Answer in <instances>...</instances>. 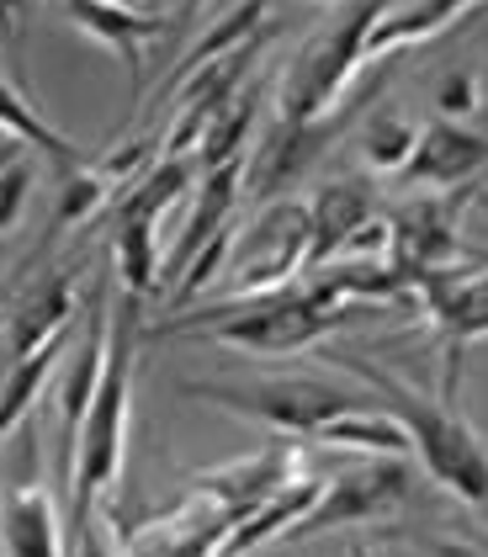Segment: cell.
<instances>
[{
    "mask_svg": "<svg viewBox=\"0 0 488 557\" xmlns=\"http://www.w3.org/2000/svg\"><path fill=\"white\" fill-rule=\"evenodd\" d=\"M261 22H266V0H245L239 11H228L218 27H213V33H208V38H202V44L191 48L176 70H171L165 96H176V90L186 86L197 70H208V64H218V59H228V53H239L245 44H255V27H261Z\"/></svg>",
    "mask_w": 488,
    "mask_h": 557,
    "instance_id": "obj_22",
    "label": "cell"
},
{
    "mask_svg": "<svg viewBox=\"0 0 488 557\" xmlns=\"http://www.w3.org/2000/svg\"><path fill=\"white\" fill-rule=\"evenodd\" d=\"M388 11H393V0H355L351 16L287 75L281 128H313L329 112H340V101L351 96V86L361 81V70H366V38H372V27Z\"/></svg>",
    "mask_w": 488,
    "mask_h": 557,
    "instance_id": "obj_5",
    "label": "cell"
},
{
    "mask_svg": "<svg viewBox=\"0 0 488 557\" xmlns=\"http://www.w3.org/2000/svg\"><path fill=\"white\" fill-rule=\"evenodd\" d=\"M488 165V138L462 123H430L420 128V144L409 154V165L399 171L403 186H425V191H451V186H467L473 175Z\"/></svg>",
    "mask_w": 488,
    "mask_h": 557,
    "instance_id": "obj_12",
    "label": "cell"
},
{
    "mask_svg": "<svg viewBox=\"0 0 488 557\" xmlns=\"http://www.w3.org/2000/svg\"><path fill=\"white\" fill-rule=\"evenodd\" d=\"M27 11H33V0H0V44L11 53V64L22 70V33H27ZM22 81H27V70H22Z\"/></svg>",
    "mask_w": 488,
    "mask_h": 557,
    "instance_id": "obj_27",
    "label": "cell"
},
{
    "mask_svg": "<svg viewBox=\"0 0 488 557\" xmlns=\"http://www.w3.org/2000/svg\"><path fill=\"white\" fill-rule=\"evenodd\" d=\"M473 5H478V0H414L403 16L388 11V16L372 27V38H366V64H377V59H388V53H399V48L441 38L446 27H451L456 16H467Z\"/></svg>",
    "mask_w": 488,
    "mask_h": 557,
    "instance_id": "obj_18",
    "label": "cell"
},
{
    "mask_svg": "<svg viewBox=\"0 0 488 557\" xmlns=\"http://www.w3.org/2000/svg\"><path fill=\"white\" fill-rule=\"evenodd\" d=\"M309 265V208H271L228 260V287L223 302H245V298H271L298 287V271Z\"/></svg>",
    "mask_w": 488,
    "mask_h": 557,
    "instance_id": "obj_6",
    "label": "cell"
},
{
    "mask_svg": "<svg viewBox=\"0 0 488 557\" xmlns=\"http://www.w3.org/2000/svg\"><path fill=\"white\" fill-rule=\"evenodd\" d=\"M473 197H478V186L467 181V186L436 191L425 202H409L399 218H388L393 223V250H388V260L403 271L409 293H420L425 276H436V271L462 260V208Z\"/></svg>",
    "mask_w": 488,
    "mask_h": 557,
    "instance_id": "obj_7",
    "label": "cell"
},
{
    "mask_svg": "<svg viewBox=\"0 0 488 557\" xmlns=\"http://www.w3.org/2000/svg\"><path fill=\"white\" fill-rule=\"evenodd\" d=\"M154 223L160 218L143 213H112V260H117V276H123V293L128 298H149L154 282H160V250H154Z\"/></svg>",
    "mask_w": 488,
    "mask_h": 557,
    "instance_id": "obj_21",
    "label": "cell"
},
{
    "mask_svg": "<svg viewBox=\"0 0 488 557\" xmlns=\"http://www.w3.org/2000/svg\"><path fill=\"white\" fill-rule=\"evenodd\" d=\"M324 361L340 367V372H351L355 383L372 387L383 398V409L403 425L420 468L430 472L441 488H451L462 505L484 510L488 505V446L462 420L456 393H436L430 398V393H420L414 383H403L399 372L377 367L372 356H351V350H324Z\"/></svg>",
    "mask_w": 488,
    "mask_h": 557,
    "instance_id": "obj_1",
    "label": "cell"
},
{
    "mask_svg": "<svg viewBox=\"0 0 488 557\" xmlns=\"http://www.w3.org/2000/svg\"><path fill=\"white\" fill-rule=\"evenodd\" d=\"M372 218V197L361 181H329L318 186V197L309 202V265H329V260L346 250L355 228Z\"/></svg>",
    "mask_w": 488,
    "mask_h": 557,
    "instance_id": "obj_15",
    "label": "cell"
},
{
    "mask_svg": "<svg viewBox=\"0 0 488 557\" xmlns=\"http://www.w3.org/2000/svg\"><path fill=\"white\" fill-rule=\"evenodd\" d=\"M138 308L143 298L123 293V308L112 319L107 335V367H101V387L90 398V414L75 441V468H70V547L90 525V515L101 505V494L117 483L123 468V446H128V398H134V350H138Z\"/></svg>",
    "mask_w": 488,
    "mask_h": 557,
    "instance_id": "obj_3",
    "label": "cell"
},
{
    "mask_svg": "<svg viewBox=\"0 0 488 557\" xmlns=\"http://www.w3.org/2000/svg\"><path fill=\"white\" fill-rule=\"evenodd\" d=\"M64 5H70V22L86 33L90 44L123 53V64L134 75V101H138L143 96V44L160 33V22L143 16V11H128V5H107V0H64Z\"/></svg>",
    "mask_w": 488,
    "mask_h": 557,
    "instance_id": "obj_14",
    "label": "cell"
},
{
    "mask_svg": "<svg viewBox=\"0 0 488 557\" xmlns=\"http://www.w3.org/2000/svg\"><path fill=\"white\" fill-rule=\"evenodd\" d=\"M0 133H5V138H16V144H27V149H38L43 160L64 165V171L86 165V154H80V149H75L59 128H48L43 112L33 107V96L16 86V81H5V75H0Z\"/></svg>",
    "mask_w": 488,
    "mask_h": 557,
    "instance_id": "obj_20",
    "label": "cell"
},
{
    "mask_svg": "<svg viewBox=\"0 0 488 557\" xmlns=\"http://www.w3.org/2000/svg\"><path fill=\"white\" fill-rule=\"evenodd\" d=\"M107 335H112V319L101 298H90L86 308V335L75 345L70 367H64V387H59V420H64V441H59V478L70 488V468H75V441H80V425L90 414V398L101 387V367H107Z\"/></svg>",
    "mask_w": 488,
    "mask_h": 557,
    "instance_id": "obj_11",
    "label": "cell"
},
{
    "mask_svg": "<svg viewBox=\"0 0 488 557\" xmlns=\"http://www.w3.org/2000/svg\"><path fill=\"white\" fill-rule=\"evenodd\" d=\"M409 468L403 457H355L346 472H335L318 494L298 531L292 536H313V531H335V525H361V520H377V515H393L409 499Z\"/></svg>",
    "mask_w": 488,
    "mask_h": 557,
    "instance_id": "obj_8",
    "label": "cell"
},
{
    "mask_svg": "<svg viewBox=\"0 0 488 557\" xmlns=\"http://www.w3.org/2000/svg\"><path fill=\"white\" fill-rule=\"evenodd\" d=\"M346 557H366V553H346Z\"/></svg>",
    "mask_w": 488,
    "mask_h": 557,
    "instance_id": "obj_28",
    "label": "cell"
},
{
    "mask_svg": "<svg viewBox=\"0 0 488 557\" xmlns=\"http://www.w3.org/2000/svg\"><path fill=\"white\" fill-rule=\"evenodd\" d=\"M414 302L425 308V319L436 324L446 345V393H456V372H462V350L488 335V265H446L436 276L420 282Z\"/></svg>",
    "mask_w": 488,
    "mask_h": 557,
    "instance_id": "obj_9",
    "label": "cell"
},
{
    "mask_svg": "<svg viewBox=\"0 0 488 557\" xmlns=\"http://www.w3.org/2000/svg\"><path fill=\"white\" fill-rule=\"evenodd\" d=\"M436 107H441V117L462 123V117L478 107V81H473V75H446L441 90H436Z\"/></svg>",
    "mask_w": 488,
    "mask_h": 557,
    "instance_id": "obj_26",
    "label": "cell"
},
{
    "mask_svg": "<svg viewBox=\"0 0 488 557\" xmlns=\"http://www.w3.org/2000/svg\"><path fill=\"white\" fill-rule=\"evenodd\" d=\"M27 191H33V165H27V160L0 165V234H11V228L22 223Z\"/></svg>",
    "mask_w": 488,
    "mask_h": 557,
    "instance_id": "obj_25",
    "label": "cell"
},
{
    "mask_svg": "<svg viewBox=\"0 0 488 557\" xmlns=\"http://www.w3.org/2000/svg\"><path fill=\"white\" fill-rule=\"evenodd\" d=\"M414 144H420V123H409V117H372L366 133H361V165L399 175L409 165V154H414Z\"/></svg>",
    "mask_w": 488,
    "mask_h": 557,
    "instance_id": "obj_23",
    "label": "cell"
},
{
    "mask_svg": "<svg viewBox=\"0 0 488 557\" xmlns=\"http://www.w3.org/2000/svg\"><path fill=\"white\" fill-rule=\"evenodd\" d=\"M239 181H245V154H239V160H228V165L202 171L191 223L180 228L176 250H171V260H165V271H171V276H180L191 260L202 256V245H208V239H218L223 228H234V197H239Z\"/></svg>",
    "mask_w": 488,
    "mask_h": 557,
    "instance_id": "obj_13",
    "label": "cell"
},
{
    "mask_svg": "<svg viewBox=\"0 0 488 557\" xmlns=\"http://www.w3.org/2000/svg\"><path fill=\"white\" fill-rule=\"evenodd\" d=\"M366 302L351 287L324 271L309 287H287L271 298H245V302H218L208 313H180L171 324L149 330V335H176V330H197L208 341L234 345V350H255V356H298L313 341H324L329 330H340L351 313H361ZM143 335V341H149Z\"/></svg>",
    "mask_w": 488,
    "mask_h": 557,
    "instance_id": "obj_2",
    "label": "cell"
},
{
    "mask_svg": "<svg viewBox=\"0 0 488 557\" xmlns=\"http://www.w3.org/2000/svg\"><path fill=\"white\" fill-rule=\"evenodd\" d=\"M70 313H75V271L64 265V271H48L43 282L22 298L16 319H11V361H22L53 335H64Z\"/></svg>",
    "mask_w": 488,
    "mask_h": 557,
    "instance_id": "obj_16",
    "label": "cell"
},
{
    "mask_svg": "<svg viewBox=\"0 0 488 557\" xmlns=\"http://www.w3.org/2000/svg\"><path fill=\"white\" fill-rule=\"evenodd\" d=\"M64 345H70L64 335H53V341L38 345L33 356L11 361V372H5V383H0V451H5V441L16 435V425L33 420V404H38L43 383H53V372H59V361H64Z\"/></svg>",
    "mask_w": 488,
    "mask_h": 557,
    "instance_id": "obj_19",
    "label": "cell"
},
{
    "mask_svg": "<svg viewBox=\"0 0 488 557\" xmlns=\"http://www.w3.org/2000/svg\"><path fill=\"white\" fill-rule=\"evenodd\" d=\"M186 398L213 404L234 420L266 425L276 435H303L313 441L318 425H329L335 414L361 409V398L346 387L324 383V377H239V383H186Z\"/></svg>",
    "mask_w": 488,
    "mask_h": 557,
    "instance_id": "obj_4",
    "label": "cell"
},
{
    "mask_svg": "<svg viewBox=\"0 0 488 557\" xmlns=\"http://www.w3.org/2000/svg\"><path fill=\"white\" fill-rule=\"evenodd\" d=\"M313 446L346 451V457H409V451H414L399 420H393L388 409H372V404H361L351 414H335L329 425H318Z\"/></svg>",
    "mask_w": 488,
    "mask_h": 557,
    "instance_id": "obj_17",
    "label": "cell"
},
{
    "mask_svg": "<svg viewBox=\"0 0 488 557\" xmlns=\"http://www.w3.org/2000/svg\"><path fill=\"white\" fill-rule=\"evenodd\" d=\"M107 175L96 171V165H75V171H64V191H59V208H53V228H48V239H59L64 228H75V223H86L101 202H107ZM43 239V245H48Z\"/></svg>",
    "mask_w": 488,
    "mask_h": 557,
    "instance_id": "obj_24",
    "label": "cell"
},
{
    "mask_svg": "<svg viewBox=\"0 0 488 557\" xmlns=\"http://www.w3.org/2000/svg\"><path fill=\"white\" fill-rule=\"evenodd\" d=\"M16 478L5 488V505H0V542L11 557H64L59 542V510H53V494L43 483L38 468V430L33 420L22 425V462Z\"/></svg>",
    "mask_w": 488,
    "mask_h": 557,
    "instance_id": "obj_10",
    "label": "cell"
}]
</instances>
